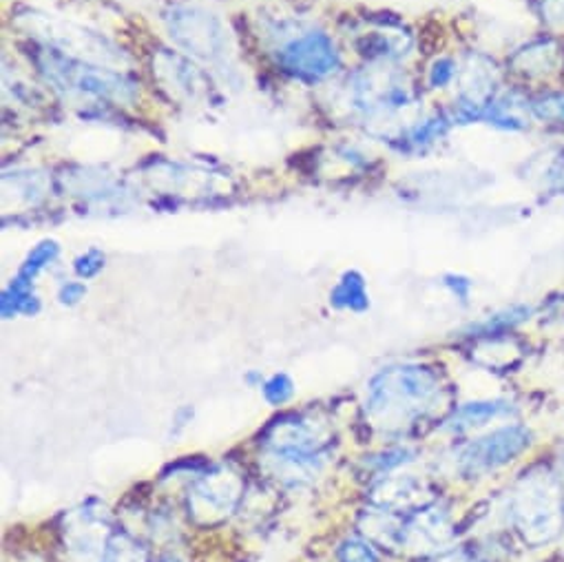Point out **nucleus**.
Returning a JSON list of instances; mask_svg holds the SVG:
<instances>
[{
    "instance_id": "nucleus-11",
    "label": "nucleus",
    "mask_w": 564,
    "mask_h": 562,
    "mask_svg": "<svg viewBox=\"0 0 564 562\" xmlns=\"http://www.w3.org/2000/svg\"><path fill=\"white\" fill-rule=\"evenodd\" d=\"M529 105L518 94H507L494 105L491 120L505 129H524L529 125Z\"/></svg>"
},
{
    "instance_id": "nucleus-3",
    "label": "nucleus",
    "mask_w": 564,
    "mask_h": 562,
    "mask_svg": "<svg viewBox=\"0 0 564 562\" xmlns=\"http://www.w3.org/2000/svg\"><path fill=\"white\" fill-rule=\"evenodd\" d=\"M263 445L274 454H297L324 458L330 445V430L313 417L293 414L276 419L263 434Z\"/></svg>"
},
{
    "instance_id": "nucleus-4",
    "label": "nucleus",
    "mask_w": 564,
    "mask_h": 562,
    "mask_svg": "<svg viewBox=\"0 0 564 562\" xmlns=\"http://www.w3.org/2000/svg\"><path fill=\"white\" fill-rule=\"evenodd\" d=\"M524 447H529V432L511 425L496 430L482 439L469 443L460 454V469L469 476L485 474L509 461H513Z\"/></svg>"
},
{
    "instance_id": "nucleus-9",
    "label": "nucleus",
    "mask_w": 564,
    "mask_h": 562,
    "mask_svg": "<svg viewBox=\"0 0 564 562\" xmlns=\"http://www.w3.org/2000/svg\"><path fill=\"white\" fill-rule=\"evenodd\" d=\"M560 61L562 52L555 41H538L516 56V67L524 76H546L557 69Z\"/></svg>"
},
{
    "instance_id": "nucleus-5",
    "label": "nucleus",
    "mask_w": 564,
    "mask_h": 562,
    "mask_svg": "<svg viewBox=\"0 0 564 562\" xmlns=\"http://www.w3.org/2000/svg\"><path fill=\"white\" fill-rule=\"evenodd\" d=\"M109 516L102 507L89 502L69 514L65 540L76 562H102L109 533Z\"/></svg>"
},
{
    "instance_id": "nucleus-13",
    "label": "nucleus",
    "mask_w": 564,
    "mask_h": 562,
    "mask_svg": "<svg viewBox=\"0 0 564 562\" xmlns=\"http://www.w3.org/2000/svg\"><path fill=\"white\" fill-rule=\"evenodd\" d=\"M502 412H507V406L502 403H469L454 414L452 425L454 430H469L500 417Z\"/></svg>"
},
{
    "instance_id": "nucleus-8",
    "label": "nucleus",
    "mask_w": 564,
    "mask_h": 562,
    "mask_svg": "<svg viewBox=\"0 0 564 562\" xmlns=\"http://www.w3.org/2000/svg\"><path fill=\"white\" fill-rule=\"evenodd\" d=\"M449 518L441 509H419L414 518L403 522V544L421 547V544H443L449 540Z\"/></svg>"
},
{
    "instance_id": "nucleus-18",
    "label": "nucleus",
    "mask_w": 564,
    "mask_h": 562,
    "mask_svg": "<svg viewBox=\"0 0 564 562\" xmlns=\"http://www.w3.org/2000/svg\"><path fill=\"white\" fill-rule=\"evenodd\" d=\"M546 19L564 23V0H546Z\"/></svg>"
},
{
    "instance_id": "nucleus-16",
    "label": "nucleus",
    "mask_w": 564,
    "mask_h": 562,
    "mask_svg": "<svg viewBox=\"0 0 564 562\" xmlns=\"http://www.w3.org/2000/svg\"><path fill=\"white\" fill-rule=\"evenodd\" d=\"M337 555H339V562H379V555L372 549V544L368 540H359V538L346 540L339 547Z\"/></svg>"
},
{
    "instance_id": "nucleus-12",
    "label": "nucleus",
    "mask_w": 564,
    "mask_h": 562,
    "mask_svg": "<svg viewBox=\"0 0 564 562\" xmlns=\"http://www.w3.org/2000/svg\"><path fill=\"white\" fill-rule=\"evenodd\" d=\"M102 562H147L144 547L124 531L109 536Z\"/></svg>"
},
{
    "instance_id": "nucleus-15",
    "label": "nucleus",
    "mask_w": 564,
    "mask_h": 562,
    "mask_svg": "<svg viewBox=\"0 0 564 562\" xmlns=\"http://www.w3.org/2000/svg\"><path fill=\"white\" fill-rule=\"evenodd\" d=\"M293 395H295V386H293L291 377H286V375H272L263 383V397L272 406L289 403L293 399Z\"/></svg>"
},
{
    "instance_id": "nucleus-14",
    "label": "nucleus",
    "mask_w": 564,
    "mask_h": 562,
    "mask_svg": "<svg viewBox=\"0 0 564 562\" xmlns=\"http://www.w3.org/2000/svg\"><path fill=\"white\" fill-rule=\"evenodd\" d=\"M531 111L535 118H540L544 122L564 125V91H553V94L540 96L538 100H533Z\"/></svg>"
},
{
    "instance_id": "nucleus-2",
    "label": "nucleus",
    "mask_w": 564,
    "mask_h": 562,
    "mask_svg": "<svg viewBox=\"0 0 564 562\" xmlns=\"http://www.w3.org/2000/svg\"><path fill=\"white\" fill-rule=\"evenodd\" d=\"M243 494L241 476L228 465H215L188 489V514L199 525H215L228 518Z\"/></svg>"
},
{
    "instance_id": "nucleus-6",
    "label": "nucleus",
    "mask_w": 564,
    "mask_h": 562,
    "mask_svg": "<svg viewBox=\"0 0 564 562\" xmlns=\"http://www.w3.org/2000/svg\"><path fill=\"white\" fill-rule=\"evenodd\" d=\"M513 518L527 540H546L555 533L557 505L542 485H529L516 496Z\"/></svg>"
},
{
    "instance_id": "nucleus-7",
    "label": "nucleus",
    "mask_w": 564,
    "mask_h": 562,
    "mask_svg": "<svg viewBox=\"0 0 564 562\" xmlns=\"http://www.w3.org/2000/svg\"><path fill=\"white\" fill-rule=\"evenodd\" d=\"M425 496H427L425 483L416 480L414 476H388L379 480L370 491V500L379 509H386L392 514L425 507L427 505Z\"/></svg>"
},
{
    "instance_id": "nucleus-17",
    "label": "nucleus",
    "mask_w": 564,
    "mask_h": 562,
    "mask_svg": "<svg viewBox=\"0 0 564 562\" xmlns=\"http://www.w3.org/2000/svg\"><path fill=\"white\" fill-rule=\"evenodd\" d=\"M544 186L551 193L564 195V149H560L544 171Z\"/></svg>"
},
{
    "instance_id": "nucleus-20",
    "label": "nucleus",
    "mask_w": 564,
    "mask_h": 562,
    "mask_svg": "<svg viewBox=\"0 0 564 562\" xmlns=\"http://www.w3.org/2000/svg\"><path fill=\"white\" fill-rule=\"evenodd\" d=\"M155 562H182V560L175 558V555H162V558H158Z\"/></svg>"
},
{
    "instance_id": "nucleus-19",
    "label": "nucleus",
    "mask_w": 564,
    "mask_h": 562,
    "mask_svg": "<svg viewBox=\"0 0 564 562\" xmlns=\"http://www.w3.org/2000/svg\"><path fill=\"white\" fill-rule=\"evenodd\" d=\"M441 562H467V558H465V553H447V555H443L441 558Z\"/></svg>"
},
{
    "instance_id": "nucleus-1",
    "label": "nucleus",
    "mask_w": 564,
    "mask_h": 562,
    "mask_svg": "<svg viewBox=\"0 0 564 562\" xmlns=\"http://www.w3.org/2000/svg\"><path fill=\"white\" fill-rule=\"evenodd\" d=\"M438 377L423 366L381 370L368 388L366 414L375 428L399 432L423 419L438 401Z\"/></svg>"
},
{
    "instance_id": "nucleus-10",
    "label": "nucleus",
    "mask_w": 564,
    "mask_h": 562,
    "mask_svg": "<svg viewBox=\"0 0 564 562\" xmlns=\"http://www.w3.org/2000/svg\"><path fill=\"white\" fill-rule=\"evenodd\" d=\"M361 531L366 538L372 542L386 544V547H397L403 544V522L392 516V511L379 509V511H368L361 516L359 522Z\"/></svg>"
}]
</instances>
